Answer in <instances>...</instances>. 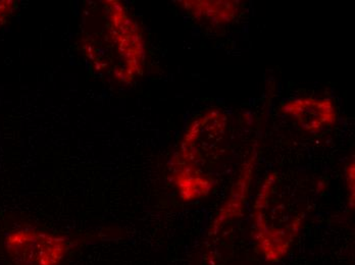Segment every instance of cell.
Masks as SVG:
<instances>
[{
	"label": "cell",
	"mask_w": 355,
	"mask_h": 265,
	"mask_svg": "<svg viewBox=\"0 0 355 265\" xmlns=\"http://www.w3.org/2000/svg\"><path fill=\"white\" fill-rule=\"evenodd\" d=\"M80 44L91 68L103 77L129 82L141 71V34L120 2L89 4L82 19Z\"/></svg>",
	"instance_id": "cell-1"
},
{
	"label": "cell",
	"mask_w": 355,
	"mask_h": 265,
	"mask_svg": "<svg viewBox=\"0 0 355 265\" xmlns=\"http://www.w3.org/2000/svg\"><path fill=\"white\" fill-rule=\"evenodd\" d=\"M288 189L270 176L255 206L253 236L266 262L284 257L302 227L304 202L296 200L297 196Z\"/></svg>",
	"instance_id": "cell-2"
},
{
	"label": "cell",
	"mask_w": 355,
	"mask_h": 265,
	"mask_svg": "<svg viewBox=\"0 0 355 265\" xmlns=\"http://www.w3.org/2000/svg\"><path fill=\"white\" fill-rule=\"evenodd\" d=\"M17 8V2L12 0H0V26L3 25L12 16Z\"/></svg>",
	"instance_id": "cell-3"
}]
</instances>
